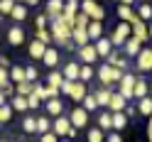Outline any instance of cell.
Returning <instances> with one entry per match:
<instances>
[{
	"label": "cell",
	"mask_w": 152,
	"mask_h": 142,
	"mask_svg": "<svg viewBox=\"0 0 152 142\" xmlns=\"http://www.w3.org/2000/svg\"><path fill=\"white\" fill-rule=\"evenodd\" d=\"M59 91L64 93V96H69L74 103H79V106H81V100L88 96V86H86L83 81H66V79H64V83H61Z\"/></svg>",
	"instance_id": "6da1fadb"
},
{
	"label": "cell",
	"mask_w": 152,
	"mask_h": 142,
	"mask_svg": "<svg viewBox=\"0 0 152 142\" xmlns=\"http://www.w3.org/2000/svg\"><path fill=\"white\" fill-rule=\"evenodd\" d=\"M52 42L56 47H61V49H74V42H71V30H66V27L52 22Z\"/></svg>",
	"instance_id": "7a4b0ae2"
},
{
	"label": "cell",
	"mask_w": 152,
	"mask_h": 142,
	"mask_svg": "<svg viewBox=\"0 0 152 142\" xmlns=\"http://www.w3.org/2000/svg\"><path fill=\"white\" fill-rule=\"evenodd\" d=\"M123 74H125V71H118V69H113L110 64H103L96 76H98V81H101L103 88H113V83H118Z\"/></svg>",
	"instance_id": "3957f363"
},
{
	"label": "cell",
	"mask_w": 152,
	"mask_h": 142,
	"mask_svg": "<svg viewBox=\"0 0 152 142\" xmlns=\"http://www.w3.org/2000/svg\"><path fill=\"white\" fill-rule=\"evenodd\" d=\"M81 12L86 15L91 22H103V17H106V7H101L96 0H81Z\"/></svg>",
	"instance_id": "277c9868"
},
{
	"label": "cell",
	"mask_w": 152,
	"mask_h": 142,
	"mask_svg": "<svg viewBox=\"0 0 152 142\" xmlns=\"http://www.w3.org/2000/svg\"><path fill=\"white\" fill-rule=\"evenodd\" d=\"M130 34H132V25L120 20V22L115 25V30L110 32V44H113V47H120V44H125V42L130 39Z\"/></svg>",
	"instance_id": "5b68a950"
},
{
	"label": "cell",
	"mask_w": 152,
	"mask_h": 142,
	"mask_svg": "<svg viewBox=\"0 0 152 142\" xmlns=\"http://www.w3.org/2000/svg\"><path fill=\"white\" fill-rule=\"evenodd\" d=\"M135 81H137V76H132V74H128V71L123 74L120 81H118V86H120V91H118V93H120V96L125 98L128 103H130V100H135V98H132V88H135Z\"/></svg>",
	"instance_id": "8992f818"
},
{
	"label": "cell",
	"mask_w": 152,
	"mask_h": 142,
	"mask_svg": "<svg viewBox=\"0 0 152 142\" xmlns=\"http://www.w3.org/2000/svg\"><path fill=\"white\" fill-rule=\"evenodd\" d=\"M88 115H91V113H88L86 108L76 106V108L71 110V115H69V120H71V127H76V130L86 127V125H88Z\"/></svg>",
	"instance_id": "52a82bcc"
},
{
	"label": "cell",
	"mask_w": 152,
	"mask_h": 142,
	"mask_svg": "<svg viewBox=\"0 0 152 142\" xmlns=\"http://www.w3.org/2000/svg\"><path fill=\"white\" fill-rule=\"evenodd\" d=\"M135 66H137V71H142V74H150L152 71V49H150V47L140 49V54L135 56Z\"/></svg>",
	"instance_id": "ba28073f"
},
{
	"label": "cell",
	"mask_w": 152,
	"mask_h": 142,
	"mask_svg": "<svg viewBox=\"0 0 152 142\" xmlns=\"http://www.w3.org/2000/svg\"><path fill=\"white\" fill-rule=\"evenodd\" d=\"M135 15H137V12H135ZM130 25H132V34H130L132 39H137L140 44L150 39V34H147V22H142L140 17H135V20H132Z\"/></svg>",
	"instance_id": "9c48e42d"
},
{
	"label": "cell",
	"mask_w": 152,
	"mask_h": 142,
	"mask_svg": "<svg viewBox=\"0 0 152 142\" xmlns=\"http://www.w3.org/2000/svg\"><path fill=\"white\" fill-rule=\"evenodd\" d=\"M69 130H71V120H69V115H59V118L52 120V132H54L59 140H61V135H69Z\"/></svg>",
	"instance_id": "30bf717a"
},
{
	"label": "cell",
	"mask_w": 152,
	"mask_h": 142,
	"mask_svg": "<svg viewBox=\"0 0 152 142\" xmlns=\"http://www.w3.org/2000/svg\"><path fill=\"white\" fill-rule=\"evenodd\" d=\"M42 64L49 66V69H56V66H59V49H56V47H47V52L42 56Z\"/></svg>",
	"instance_id": "8fae6325"
},
{
	"label": "cell",
	"mask_w": 152,
	"mask_h": 142,
	"mask_svg": "<svg viewBox=\"0 0 152 142\" xmlns=\"http://www.w3.org/2000/svg\"><path fill=\"white\" fill-rule=\"evenodd\" d=\"M79 56H81V64H93L98 59V54H96V47L93 44H86V47H79Z\"/></svg>",
	"instance_id": "7c38bea8"
},
{
	"label": "cell",
	"mask_w": 152,
	"mask_h": 142,
	"mask_svg": "<svg viewBox=\"0 0 152 142\" xmlns=\"http://www.w3.org/2000/svg\"><path fill=\"white\" fill-rule=\"evenodd\" d=\"M7 42H10L12 47H20V44L25 42V30H22L20 25H15V27L7 30Z\"/></svg>",
	"instance_id": "4fadbf2b"
},
{
	"label": "cell",
	"mask_w": 152,
	"mask_h": 142,
	"mask_svg": "<svg viewBox=\"0 0 152 142\" xmlns=\"http://www.w3.org/2000/svg\"><path fill=\"white\" fill-rule=\"evenodd\" d=\"M79 74H81V64H76V61H69L64 66V71H61V76L66 81H79Z\"/></svg>",
	"instance_id": "5bb4252c"
},
{
	"label": "cell",
	"mask_w": 152,
	"mask_h": 142,
	"mask_svg": "<svg viewBox=\"0 0 152 142\" xmlns=\"http://www.w3.org/2000/svg\"><path fill=\"white\" fill-rule=\"evenodd\" d=\"M106 59H108L106 64H110L113 69H118V71H125V69H128V59H125V56H120L118 52H110Z\"/></svg>",
	"instance_id": "9a60e30c"
},
{
	"label": "cell",
	"mask_w": 152,
	"mask_h": 142,
	"mask_svg": "<svg viewBox=\"0 0 152 142\" xmlns=\"http://www.w3.org/2000/svg\"><path fill=\"white\" fill-rule=\"evenodd\" d=\"M125 106H128V100L123 98L120 93H115V91H113V96H110V103H108L110 113H123V110H125Z\"/></svg>",
	"instance_id": "2e32d148"
},
{
	"label": "cell",
	"mask_w": 152,
	"mask_h": 142,
	"mask_svg": "<svg viewBox=\"0 0 152 142\" xmlns=\"http://www.w3.org/2000/svg\"><path fill=\"white\" fill-rule=\"evenodd\" d=\"M93 96H96L98 100V108H108V103H110V96H113V88H98V91H93Z\"/></svg>",
	"instance_id": "e0dca14e"
},
{
	"label": "cell",
	"mask_w": 152,
	"mask_h": 142,
	"mask_svg": "<svg viewBox=\"0 0 152 142\" xmlns=\"http://www.w3.org/2000/svg\"><path fill=\"white\" fill-rule=\"evenodd\" d=\"M93 47H96V54L98 56H108L113 52V44H110V37H101L98 42H93Z\"/></svg>",
	"instance_id": "ac0fdd59"
},
{
	"label": "cell",
	"mask_w": 152,
	"mask_h": 142,
	"mask_svg": "<svg viewBox=\"0 0 152 142\" xmlns=\"http://www.w3.org/2000/svg\"><path fill=\"white\" fill-rule=\"evenodd\" d=\"M145 96H150V86H147L145 79H137L135 81V88H132V98L140 100V98H145Z\"/></svg>",
	"instance_id": "d6986e66"
},
{
	"label": "cell",
	"mask_w": 152,
	"mask_h": 142,
	"mask_svg": "<svg viewBox=\"0 0 152 142\" xmlns=\"http://www.w3.org/2000/svg\"><path fill=\"white\" fill-rule=\"evenodd\" d=\"M115 15L120 17V20L123 22H132V20H135V10H132V7L130 5H123V3H118V10H115Z\"/></svg>",
	"instance_id": "ffe728a7"
},
{
	"label": "cell",
	"mask_w": 152,
	"mask_h": 142,
	"mask_svg": "<svg viewBox=\"0 0 152 142\" xmlns=\"http://www.w3.org/2000/svg\"><path fill=\"white\" fill-rule=\"evenodd\" d=\"M71 42L76 44V47H86V44H91V39H88V32L86 30H71Z\"/></svg>",
	"instance_id": "44dd1931"
},
{
	"label": "cell",
	"mask_w": 152,
	"mask_h": 142,
	"mask_svg": "<svg viewBox=\"0 0 152 142\" xmlns=\"http://www.w3.org/2000/svg\"><path fill=\"white\" fill-rule=\"evenodd\" d=\"M64 12V0H49L47 3V15H49V20L52 17H59Z\"/></svg>",
	"instance_id": "7402d4cb"
},
{
	"label": "cell",
	"mask_w": 152,
	"mask_h": 142,
	"mask_svg": "<svg viewBox=\"0 0 152 142\" xmlns=\"http://www.w3.org/2000/svg\"><path fill=\"white\" fill-rule=\"evenodd\" d=\"M135 106H137V113H140V115H152V96H145V98H140L137 103H135Z\"/></svg>",
	"instance_id": "603a6c76"
},
{
	"label": "cell",
	"mask_w": 152,
	"mask_h": 142,
	"mask_svg": "<svg viewBox=\"0 0 152 142\" xmlns=\"http://www.w3.org/2000/svg\"><path fill=\"white\" fill-rule=\"evenodd\" d=\"M47 113L59 118L61 113H64V103H61V98H52V100H47Z\"/></svg>",
	"instance_id": "cb8c5ba5"
},
{
	"label": "cell",
	"mask_w": 152,
	"mask_h": 142,
	"mask_svg": "<svg viewBox=\"0 0 152 142\" xmlns=\"http://www.w3.org/2000/svg\"><path fill=\"white\" fill-rule=\"evenodd\" d=\"M86 32H88V39L98 42L101 37H103V22H91V25L86 27Z\"/></svg>",
	"instance_id": "d4e9b609"
},
{
	"label": "cell",
	"mask_w": 152,
	"mask_h": 142,
	"mask_svg": "<svg viewBox=\"0 0 152 142\" xmlns=\"http://www.w3.org/2000/svg\"><path fill=\"white\" fill-rule=\"evenodd\" d=\"M44 52H47V47H44L42 42H37V39H34V42L30 44V56H32L34 61H42V56H44Z\"/></svg>",
	"instance_id": "484cf974"
},
{
	"label": "cell",
	"mask_w": 152,
	"mask_h": 142,
	"mask_svg": "<svg viewBox=\"0 0 152 142\" xmlns=\"http://www.w3.org/2000/svg\"><path fill=\"white\" fill-rule=\"evenodd\" d=\"M98 127H101L103 132H110V130H113V113H110V110L98 115Z\"/></svg>",
	"instance_id": "4316f807"
},
{
	"label": "cell",
	"mask_w": 152,
	"mask_h": 142,
	"mask_svg": "<svg viewBox=\"0 0 152 142\" xmlns=\"http://www.w3.org/2000/svg\"><path fill=\"white\" fill-rule=\"evenodd\" d=\"M125 127H128V115H125V113H113V130L120 132Z\"/></svg>",
	"instance_id": "83f0119b"
},
{
	"label": "cell",
	"mask_w": 152,
	"mask_h": 142,
	"mask_svg": "<svg viewBox=\"0 0 152 142\" xmlns=\"http://www.w3.org/2000/svg\"><path fill=\"white\" fill-rule=\"evenodd\" d=\"M61 83H64V76L59 71H49L47 74V86L49 88H61Z\"/></svg>",
	"instance_id": "f1b7e54d"
},
{
	"label": "cell",
	"mask_w": 152,
	"mask_h": 142,
	"mask_svg": "<svg viewBox=\"0 0 152 142\" xmlns=\"http://www.w3.org/2000/svg\"><path fill=\"white\" fill-rule=\"evenodd\" d=\"M10 17L15 22H25V17H27V5H22V3H17L15 7H12V12H10Z\"/></svg>",
	"instance_id": "f546056e"
},
{
	"label": "cell",
	"mask_w": 152,
	"mask_h": 142,
	"mask_svg": "<svg viewBox=\"0 0 152 142\" xmlns=\"http://www.w3.org/2000/svg\"><path fill=\"white\" fill-rule=\"evenodd\" d=\"M64 12L71 15V17H76V15L81 12V3H79V0H64Z\"/></svg>",
	"instance_id": "4dcf8cb0"
},
{
	"label": "cell",
	"mask_w": 152,
	"mask_h": 142,
	"mask_svg": "<svg viewBox=\"0 0 152 142\" xmlns=\"http://www.w3.org/2000/svg\"><path fill=\"white\" fill-rule=\"evenodd\" d=\"M123 49H125V56H137V54H140V42L130 37V39L123 44Z\"/></svg>",
	"instance_id": "1f68e13d"
},
{
	"label": "cell",
	"mask_w": 152,
	"mask_h": 142,
	"mask_svg": "<svg viewBox=\"0 0 152 142\" xmlns=\"http://www.w3.org/2000/svg\"><path fill=\"white\" fill-rule=\"evenodd\" d=\"M10 106H12V110H17V113H25V110H30V108H27V96H12Z\"/></svg>",
	"instance_id": "d6a6232c"
},
{
	"label": "cell",
	"mask_w": 152,
	"mask_h": 142,
	"mask_svg": "<svg viewBox=\"0 0 152 142\" xmlns=\"http://www.w3.org/2000/svg\"><path fill=\"white\" fill-rule=\"evenodd\" d=\"M22 130H25V135H37V118L27 115L22 120Z\"/></svg>",
	"instance_id": "836d02e7"
},
{
	"label": "cell",
	"mask_w": 152,
	"mask_h": 142,
	"mask_svg": "<svg viewBox=\"0 0 152 142\" xmlns=\"http://www.w3.org/2000/svg\"><path fill=\"white\" fill-rule=\"evenodd\" d=\"M34 88V83L30 81H20V83H15V96H30Z\"/></svg>",
	"instance_id": "e575fe53"
},
{
	"label": "cell",
	"mask_w": 152,
	"mask_h": 142,
	"mask_svg": "<svg viewBox=\"0 0 152 142\" xmlns=\"http://www.w3.org/2000/svg\"><path fill=\"white\" fill-rule=\"evenodd\" d=\"M93 76H96V71H93V66H88V64H81V74H79V81L88 83V81H93Z\"/></svg>",
	"instance_id": "d590c367"
},
{
	"label": "cell",
	"mask_w": 152,
	"mask_h": 142,
	"mask_svg": "<svg viewBox=\"0 0 152 142\" xmlns=\"http://www.w3.org/2000/svg\"><path fill=\"white\" fill-rule=\"evenodd\" d=\"M44 132H52V120L39 115L37 118V135H44Z\"/></svg>",
	"instance_id": "8d00e7d4"
},
{
	"label": "cell",
	"mask_w": 152,
	"mask_h": 142,
	"mask_svg": "<svg viewBox=\"0 0 152 142\" xmlns=\"http://www.w3.org/2000/svg\"><path fill=\"white\" fill-rule=\"evenodd\" d=\"M137 17H140L142 22H152V5L142 3V5L137 7Z\"/></svg>",
	"instance_id": "74e56055"
},
{
	"label": "cell",
	"mask_w": 152,
	"mask_h": 142,
	"mask_svg": "<svg viewBox=\"0 0 152 142\" xmlns=\"http://www.w3.org/2000/svg\"><path fill=\"white\" fill-rule=\"evenodd\" d=\"M12 106L10 103H5V106H0V125H5V122H10L12 120Z\"/></svg>",
	"instance_id": "f35d334b"
},
{
	"label": "cell",
	"mask_w": 152,
	"mask_h": 142,
	"mask_svg": "<svg viewBox=\"0 0 152 142\" xmlns=\"http://www.w3.org/2000/svg\"><path fill=\"white\" fill-rule=\"evenodd\" d=\"M88 142H106V132H103L101 127H91L88 130V135H86Z\"/></svg>",
	"instance_id": "ab89813d"
},
{
	"label": "cell",
	"mask_w": 152,
	"mask_h": 142,
	"mask_svg": "<svg viewBox=\"0 0 152 142\" xmlns=\"http://www.w3.org/2000/svg\"><path fill=\"white\" fill-rule=\"evenodd\" d=\"M34 39L42 42L44 47H52V32H49V30H37V32H34Z\"/></svg>",
	"instance_id": "60d3db41"
},
{
	"label": "cell",
	"mask_w": 152,
	"mask_h": 142,
	"mask_svg": "<svg viewBox=\"0 0 152 142\" xmlns=\"http://www.w3.org/2000/svg\"><path fill=\"white\" fill-rule=\"evenodd\" d=\"M10 81H12V83L27 81V79H25V69H22V66H10Z\"/></svg>",
	"instance_id": "b9f144b4"
},
{
	"label": "cell",
	"mask_w": 152,
	"mask_h": 142,
	"mask_svg": "<svg viewBox=\"0 0 152 142\" xmlns=\"http://www.w3.org/2000/svg\"><path fill=\"white\" fill-rule=\"evenodd\" d=\"M81 108H86L88 113H93V110L98 108V100H96V96H93V93H88V96L81 100Z\"/></svg>",
	"instance_id": "7bdbcfd3"
},
{
	"label": "cell",
	"mask_w": 152,
	"mask_h": 142,
	"mask_svg": "<svg viewBox=\"0 0 152 142\" xmlns=\"http://www.w3.org/2000/svg\"><path fill=\"white\" fill-rule=\"evenodd\" d=\"M88 25H91V20H88V17L83 15V12H79V15L74 17V27H76V30H86Z\"/></svg>",
	"instance_id": "ee69618b"
},
{
	"label": "cell",
	"mask_w": 152,
	"mask_h": 142,
	"mask_svg": "<svg viewBox=\"0 0 152 142\" xmlns=\"http://www.w3.org/2000/svg\"><path fill=\"white\" fill-rule=\"evenodd\" d=\"M25 79L30 83H37V79H39V71H37V66H25Z\"/></svg>",
	"instance_id": "f6af8a7d"
},
{
	"label": "cell",
	"mask_w": 152,
	"mask_h": 142,
	"mask_svg": "<svg viewBox=\"0 0 152 142\" xmlns=\"http://www.w3.org/2000/svg\"><path fill=\"white\" fill-rule=\"evenodd\" d=\"M15 5H17V0H0V15H10Z\"/></svg>",
	"instance_id": "bcb514c9"
},
{
	"label": "cell",
	"mask_w": 152,
	"mask_h": 142,
	"mask_svg": "<svg viewBox=\"0 0 152 142\" xmlns=\"http://www.w3.org/2000/svg\"><path fill=\"white\" fill-rule=\"evenodd\" d=\"M47 25H49V15H39V17H37V20H34V27H37V30H47Z\"/></svg>",
	"instance_id": "7dc6e473"
},
{
	"label": "cell",
	"mask_w": 152,
	"mask_h": 142,
	"mask_svg": "<svg viewBox=\"0 0 152 142\" xmlns=\"http://www.w3.org/2000/svg\"><path fill=\"white\" fill-rule=\"evenodd\" d=\"M32 96H37L39 100L47 98V86H39V83H34V88H32Z\"/></svg>",
	"instance_id": "c3c4849f"
},
{
	"label": "cell",
	"mask_w": 152,
	"mask_h": 142,
	"mask_svg": "<svg viewBox=\"0 0 152 142\" xmlns=\"http://www.w3.org/2000/svg\"><path fill=\"white\" fill-rule=\"evenodd\" d=\"M123 113L128 115V120H130V118H137V106H135V103H128V106H125V110H123Z\"/></svg>",
	"instance_id": "681fc988"
},
{
	"label": "cell",
	"mask_w": 152,
	"mask_h": 142,
	"mask_svg": "<svg viewBox=\"0 0 152 142\" xmlns=\"http://www.w3.org/2000/svg\"><path fill=\"white\" fill-rule=\"evenodd\" d=\"M7 83H10V71L0 66V88H3V86H7Z\"/></svg>",
	"instance_id": "f907efd6"
},
{
	"label": "cell",
	"mask_w": 152,
	"mask_h": 142,
	"mask_svg": "<svg viewBox=\"0 0 152 142\" xmlns=\"http://www.w3.org/2000/svg\"><path fill=\"white\" fill-rule=\"evenodd\" d=\"M39 98H37V96H32V93H30V96H27V108H30V110H34V108H39Z\"/></svg>",
	"instance_id": "816d5d0a"
},
{
	"label": "cell",
	"mask_w": 152,
	"mask_h": 142,
	"mask_svg": "<svg viewBox=\"0 0 152 142\" xmlns=\"http://www.w3.org/2000/svg\"><path fill=\"white\" fill-rule=\"evenodd\" d=\"M39 142H59V137L54 132H44V135H39Z\"/></svg>",
	"instance_id": "f5cc1de1"
},
{
	"label": "cell",
	"mask_w": 152,
	"mask_h": 142,
	"mask_svg": "<svg viewBox=\"0 0 152 142\" xmlns=\"http://www.w3.org/2000/svg\"><path fill=\"white\" fill-rule=\"evenodd\" d=\"M106 142H123L120 132H110V135H106Z\"/></svg>",
	"instance_id": "db71d44e"
},
{
	"label": "cell",
	"mask_w": 152,
	"mask_h": 142,
	"mask_svg": "<svg viewBox=\"0 0 152 142\" xmlns=\"http://www.w3.org/2000/svg\"><path fill=\"white\" fill-rule=\"evenodd\" d=\"M3 93H5V96H15V86H12V83H7V86H3Z\"/></svg>",
	"instance_id": "11a10c76"
},
{
	"label": "cell",
	"mask_w": 152,
	"mask_h": 142,
	"mask_svg": "<svg viewBox=\"0 0 152 142\" xmlns=\"http://www.w3.org/2000/svg\"><path fill=\"white\" fill-rule=\"evenodd\" d=\"M0 66H3V69H7V71H10V66H12V64H10V59H7L5 54L0 56Z\"/></svg>",
	"instance_id": "9f6ffc18"
},
{
	"label": "cell",
	"mask_w": 152,
	"mask_h": 142,
	"mask_svg": "<svg viewBox=\"0 0 152 142\" xmlns=\"http://www.w3.org/2000/svg\"><path fill=\"white\" fill-rule=\"evenodd\" d=\"M147 140L152 142V115H150V122H147Z\"/></svg>",
	"instance_id": "6f0895ef"
},
{
	"label": "cell",
	"mask_w": 152,
	"mask_h": 142,
	"mask_svg": "<svg viewBox=\"0 0 152 142\" xmlns=\"http://www.w3.org/2000/svg\"><path fill=\"white\" fill-rule=\"evenodd\" d=\"M22 5H27V7H32V5H39V0H22Z\"/></svg>",
	"instance_id": "680465c9"
},
{
	"label": "cell",
	"mask_w": 152,
	"mask_h": 142,
	"mask_svg": "<svg viewBox=\"0 0 152 142\" xmlns=\"http://www.w3.org/2000/svg\"><path fill=\"white\" fill-rule=\"evenodd\" d=\"M5 98H7V96L3 93V88H0V106H5Z\"/></svg>",
	"instance_id": "91938a15"
},
{
	"label": "cell",
	"mask_w": 152,
	"mask_h": 142,
	"mask_svg": "<svg viewBox=\"0 0 152 142\" xmlns=\"http://www.w3.org/2000/svg\"><path fill=\"white\" fill-rule=\"evenodd\" d=\"M120 3H123V5H130V7H132V5H135V0H120Z\"/></svg>",
	"instance_id": "94428289"
},
{
	"label": "cell",
	"mask_w": 152,
	"mask_h": 142,
	"mask_svg": "<svg viewBox=\"0 0 152 142\" xmlns=\"http://www.w3.org/2000/svg\"><path fill=\"white\" fill-rule=\"evenodd\" d=\"M147 34H150V39H152V22H147Z\"/></svg>",
	"instance_id": "6125c7cd"
},
{
	"label": "cell",
	"mask_w": 152,
	"mask_h": 142,
	"mask_svg": "<svg viewBox=\"0 0 152 142\" xmlns=\"http://www.w3.org/2000/svg\"><path fill=\"white\" fill-rule=\"evenodd\" d=\"M59 142H69V140H59Z\"/></svg>",
	"instance_id": "be15d7a7"
},
{
	"label": "cell",
	"mask_w": 152,
	"mask_h": 142,
	"mask_svg": "<svg viewBox=\"0 0 152 142\" xmlns=\"http://www.w3.org/2000/svg\"><path fill=\"white\" fill-rule=\"evenodd\" d=\"M0 22H3V15H0Z\"/></svg>",
	"instance_id": "e7e4bbea"
},
{
	"label": "cell",
	"mask_w": 152,
	"mask_h": 142,
	"mask_svg": "<svg viewBox=\"0 0 152 142\" xmlns=\"http://www.w3.org/2000/svg\"><path fill=\"white\" fill-rule=\"evenodd\" d=\"M115 3H120V0H115Z\"/></svg>",
	"instance_id": "03108f58"
}]
</instances>
